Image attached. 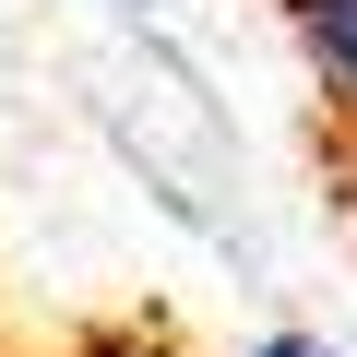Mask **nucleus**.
<instances>
[{
    "label": "nucleus",
    "mask_w": 357,
    "mask_h": 357,
    "mask_svg": "<svg viewBox=\"0 0 357 357\" xmlns=\"http://www.w3.org/2000/svg\"><path fill=\"white\" fill-rule=\"evenodd\" d=\"M298 13V36H310V60H321V84H333V107H345V131H357V0H286Z\"/></svg>",
    "instance_id": "f257e3e1"
},
{
    "label": "nucleus",
    "mask_w": 357,
    "mask_h": 357,
    "mask_svg": "<svg viewBox=\"0 0 357 357\" xmlns=\"http://www.w3.org/2000/svg\"><path fill=\"white\" fill-rule=\"evenodd\" d=\"M250 357H333V345H321V333H262Z\"/></svg>",
    "instance_id": "f03ea898"
},
{
    "label": "nucleus",
    "mask_w": 357,
    "mask_h": 357,
    "mask_svg": "<svg viewBox=\"0 0 357 357\" xmlns=\"http://www.w3.org/2000/svg\"><path fill=\"white\" fill-rule=\"evenodd\" d=\"M107 357H167V345H107Z\"/></svg>",
    "instance_id": "7ed1b4c3"
}]
</instances>
